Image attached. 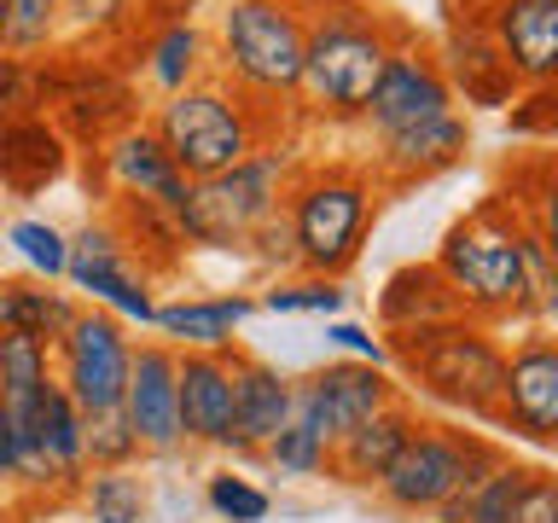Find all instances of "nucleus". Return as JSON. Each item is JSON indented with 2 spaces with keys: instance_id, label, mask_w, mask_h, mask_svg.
Here are the masks:
<instances>
[{
  "instance_id": "f257e3e1",
  "label": "nucleus",
  "mask_w": 558,
  "mask_h": 523,
  "mask_svg": "<svg viewBox=\"0 0 558 523\" xmlns=\"http://www.w3.org/2000/svg\"><path fill=\"white\" fill-rule=\"evenodd\" d=\"M430 268L448 279L460 314L477 320V326H506V320H530V314H553V291H558L553 239L530 233L500 192H488L471 216H460L448 227Z\"/></svg>"
},
{
  "instance_id": "f03ea898",
  "label": "nucleus",
  "mask_w": 558,
  "mask_h": 523,
  "mask_svg": "<svg viewBox=\"0 0 558 523\" xmlns=\"http://www.w3.org/2000/svg\"><path fill=\"white\" fill-rule=\"evenodd\" d=\"M408 29L373 0H314L303 7V87L296 99L320 122H361L366 94Z\"/></svg>"
},
{
  "instance_id": "7ed1b4c3",
  "label": "nucleus",
  "mask_w": 558,
  "mask_h": 523,
  "mask_svg": "<svg viewBox=\"0 0 558 523\" xmlns=\"http://www.w3.org/2000/svg\"><path fill=\"white\" fill-rule=\"evenodd\" d=\"M146 129L157 134V146L169 151V163L186 181H209V174L268 151L279 122H274V111L233 94L221 76H209V82H192L181 94H169Z\"/></svg>"
},
{
  "instance_id": "20e7f679",
  "label": "nucleus",
  "mask_w": 558,
  "mask_h": 523,
  "mask_svg": "<svg viewBox=\"0 0 558 523\" xmlns=\"http://www.w3.org/2000/svg\"><path fill=\"white\" fill-rule=\"evenodd\" d=\"M373 216H378V181L366 163L331 157V163H308L286 181L296 268H308V279H338L361 256Z\"/></svg>"
},
{
  "instance_id": "39448f33",
  "label": "nucleus",
  "mask_w": 558,
  "mask_h": 523,
  "mask_svg": "<svg viewBox=\"0 0 558 523\" xmlns=\"http://www.w3.org/2000/svg\"><path fill=\"white\" fill-rule=\"evenodd\" d=\"M384 355H396V366L413 378L418 396L442 401V408L500 425V373H506V349L495 343V331L477 320H442V326H418V331H384Z\"/></svg>"
},
{
  "instance_id": "423d86ee",
  "label": "nucleus",
  "mask_w": 558,
  "mask_h": 523,
  "mask_svg": "<svg viewBox=\"0 0 558 523\" xmlns=\"http://www.w3.org/2000/svg\"><path fill=\"white\" fill-rule=\"evenodd\" d=\"M221 82L262 111H286L303 87V7L296 0H227L216 24Z\"/></svg>"
},
{
  "instance_id": "0eeeda50",
  "label": "nucleus",
  "mask_w": 558,
  "mask_h": 523,
  "mask_svg": "<svg viewBox=\"0 0 558 523\" xmlns=\"http://www.w3.org/2000/svg\"><path fill=\"white\" fill-rule=\"evenodd\" d=\"M286 181H291V157L268 146L244 163L209 174V181H186V204L174 209L186 244H209V251H244L251 233L286 204Z\"/></svg>"
},
{
  "instance_id": "6e6552de",
  "label": "nucleus",
  "mask_w": 558,
  "mask_h": 523,
  "mask_svg": "<svg viewBox=\"0 0 558 523\" xmlns=\"http://www.w3.org/2000/svg\"><path fill=\"white\" fill-rule=\"evenodd\" d=\"M500 448L477 430H460V425H418L408 436V448L390 460V471L378 477V500L390 512H442L453 495L477 488L488 471H495Z\"/></svg>"
},
{
  "instance_id": "1a4fd4ad",
  "label": "nucleus",
  "mask_w": 558,
  "mask_h": 523,
  "mask_svg": "<svg viewBox=\"0 0 558 523\" xmlns=\"http://www.w3.org/2000/svg\"><path fill=\"white\" fill-rule=\"evenodd\" d=\"M52 378L59 390L76 401L82 418L117 413L122 408V384H129V361L134 343L122 338V326L99 308H76V320L64 326V338L52 343Z\"/></svg>"
},
{
  "instance_id": "9d476101",
  "label": "nucleus",
  "mask_w": 558,
  "mask_h": 523,
  "mask_svg": "<svg viewBox=\"0 0 558 523\" xmlns=\"http://www.w3.org/2000/svg\"><path fill=\"white\" fill-rule=\"evenodd\" d=\"M396 401H401V390L366 361H331L308 378H291V418H303L326 448L355 425H366L373 413L396 408Z\"/></svg>"
},
{
  "instance_id": "9b49d317",
  "label": "nucleus",
  "mask_w": 558,
  "mask_h": 523,
  "mask_svg": "<svg viewBox=\"0 0 558 523\" xmlns=\"http://www.w3.org/2000/svg\"><path fill=\"white\" fill-rule=\"evenodd\" d=\"M453 111V82L442 76V59L425 47V41H401L390 52V64L378 70V82H373V94H366V111L361 122L378 134H396V129H413V122H425V117H442Z\"/></svg>"
},
{
  "instance_id": "f8f14e48",
  "label": "nucleus",
  "mask_w": 558,
  "mask_h": 523,
  "mask_svg": "<svg viewBox=\"0 0 558 523\" xmlns=\"http://www.w3.org/2000/svg\"><path fill=\"white\" fill-rule=\"evenodd\" d=\"M477 29L500 52L518 87H553L558 76V0H477Z\"/></svg>"
},
{
  "instance_id": "ddd939ff",
  "label": "nucleus",
  "mask_w": 558,
  "mask_h": 523,
  "mask_svg": "<svg viewBox=\"0 0 558 523\" xmlns=\"http://www.w3.org/2000/svg\"><path fill=\"white\" fill-rule=\"evenodd\" d=\"M64 273L94 296V303H111L117 314L151 326L157 320V303L146 291V273L134 268V256L122 251L117 227L111 221H87L76 239H64Z\"/></svg>"
},
{
  "instance_id": "4468645a",
  "label": "nucleus",
  "mask_w": 558,
  "mask_h": 523,
  "mask_svg": "<svg viewBox=\"0 0 558 523\" xmlns=\"http://www.w3.org/2000/svg\"><path fill=\"white\" fill-rule=\"evenodd\" d=\"M500 425L530 436L535 448L558 442V343L553 338H523L506 355L500 373Z\"/></svg>"
},
{
  "instance_id": "2eb2a0df",
  "label": "nucleus",
  "mask_w": 558,
  "mask_h": 523,
  "mask_svg": "<svg viewBox=\"0 0 558 523\" xmlns=\"http://www.w3.org/2000/svg\"><path fill=\"white\" fill-rule=\"evenodd\" d=\"M174 413H181V442L227 448V430H233V343L174 349Z\"/></svg>"
},
{
  "instance_id": "dca6fc26",
  "label": "nucleus",
  "mask_w": 558,
  "mask_h": 523,
  "mask_svg": "<svg viewBox=\"0 0 558 523\" xmlns=\"http://www.w3.org/2000/svg\"><path fill=\"white\" fill-rule=\"evenodd\" d=\"M471 146V122L460 111H442V117H425V122H413V129H396V134H378V146H373V181L378 192L390 186H418V181H436V174H448L453 163L465 157Z\"/></svg>"
},
{
  "instance_id": "f3484780",
  "label": "nucleus",
  "mask_w": 558,
  "mask_h": 523,
  "mask_svg": "<svg viewBox=\"0 0 558 523\" xmlns=\"http://www.w3.org/2000/svg\"><path fill=\"white\" fill-rule=\"evenodd\" d=\"M122 418H129L140 453H174L181 448V413H174V349L140 343L122 384Z\"/></svg>"
},
{
  "instance_id": "a211bd4d",
  "label": "nucleus",
  "mask_w": 558,
  "mask_h": 523,
  "mask_svg": "<svg viewBox=\"0 0 558 523\" xmlns=\"http://www.w3.org/2000/svg\"><path fill=\"white\" fill-rule=\"evenodd\" d=\"M286 425H291V378L279 366L233 349V430H227V448L256 453Z\"/></svg>"
},
{
  "instance_id": "6ab92c4d",
  "label": "nucleus",
  "mask_w": 558,
  "mask_h": 523,
  "mask_svg": "<svg viewBox=\"0 0 558 523\" xmlns=\"http://www.w3.org/2000/svg\"><path fill=\"white\" fill-rule=\"evenodd\" d=\"M105 174H111L122 198H146L157 209H169V216L186 204V174L169 163V151L157 146L146 122H129L122 134L105 139Z\"/></svg>"
},
{
  "instance_id": "aec40b11",
  "label": "nucleus",
  "mask_w": 558,
  "mask_h": 523,
  "mask_svg": "<svg viewBox=\"0 0 558 523\" xmlns=\"http://www.w3.org/2000/svg\"><path fill=\"white\" fill-rule=\"evenodd\" d=\"M70 169V134L47 117H17L0 122V186L12 198H35Z\"/></svg>"
},
{
  "instance_id": "412c9836",
  "label": "nucleus",
  "mask_w": 558,
  "mask_h": 523,
  "mask_svg": "<svg viewBox=\"0 0 558 523\" xmlns=\"http://www.w3.org/2000/svg\"><path fill=\"white\" fill-rule=\"evenodd\" d=\"M418 430V418L408 401H396V408H384L373 413L366 425H355L349 436H338L326 453V471L331 477H343V483H355V488H378V477L390 471V460L401 448H408V436Z\"/></svg>"
},
{
  "instance_id": "4be33fe9",
  "label": "nucleus",
  "mask_w": 558,
  "mask_h": 523,
  "mask_svg": "<svg viewBox=\"0 0 558 523\" xmlns=\"http://www.w3.org/2000/svg\"><path fill=\"white\" fill-rule=\"evenodd\" d=\"M460 320V303H453L448 279L418 262V268H396L378 291V326L384 331H418V326H442Z\"/></svg>"
},
{
  "instance_id": "5701e85b",
  "label": "nucleus",
  "mask_w": 558,
  "mask_h": 523,
  "mask_svg": "<svg viewBox=\"0 0 558 523\" xmlns=\"http://www.w3.org/2000/svg\"><path fill=\"white\" fill-rule=\"evenodd\" d=\"M448 82H460L465 87V99H477V105H506L518 94V82L506 76V64H500V52L488 47V35L477 29V17H460L448 35V70H442Z\"/></svg>"
},
{
  "instance_id": "b1692460",
  "label": "nucleus",
  "mask_w": 558,
  "mask_h": 523,
  "mask_svg": "<svg viewBox=\"0 0 558 523\" xmlns=\"http://www.w3.org/2000/svg\"><path fill=\"white\" fill-rule=\"evenodd\" d=\"M47 384H52V349L7 331V338H0V408H7L12 430L29 425V413L41 408V396H47Z\"/></svg>"
},
{
  "instance_id": "393cba45",
  "label": "nucleus",
  "mask_w": 558,
  "mask_h": 523,
  "mask_svg": "<svg viewBox=\"0 0 558 523\" xmlns=\"http://www.w3.org/2000/svg\"><path fill=\"white\" fill-rule=\"evenodd\" d=\"M76 320V303L47 285H29V279H0V338L17 331V338H35V343H59L64 326Z\"/></svg>"
},
{
  "instance_id": "a878e982",
  "label": "nucleus",
  "mask_w": 558,
  "mask_h": 523,
  "mask_svg": "<svg viewBox=\"0 0 558 523\" xmlns=\"http://www.w3.org/2000/svg\"><path fill=\"white\" fill-rule=\"evenodd\" d=\"M251 314L244 296H186V303L157 308L151 326H163L181 349H227L233 343V326Z\"/></svg>"
},
{
  "instance_id": "bb28decb",
  "label": "nucleus",
  "mask_w": 558,
  "mask_h": 523,
  "mask_svg": "<svg viewBox=\"0 0 558 523\" xmlns=\"http://www.w3.org/2000/svg\"><path fill=\"white\" fill-rule=\"evenodd\" d=\"M204 52H209V41H204L198 24H169L146 52L151 87H163V99H169V94H181V87L204 82Z\"/></svg>"
},
{
  "instance_id": "cd10ccee",
  "label": "nucleus",
  "mask_w": 558,
  "mask_h": 523,
  "mask_svg": "<svg viewBox=\"0 0 558 523\" xmlns=\"http://www.w3.org/2000/svg\"><path fill=\"white\" fill-rule=\"evenodd\" d=\"M64 0H0V52L7 59H35L59 41Z\"/></svg>"
},
{
  "instance_id": "c85d7f7f",
  "label": "nucleus",
  "mask_w": 558,
  "mask_h": 523,
  "mask_svg": "<svg viewBox=\"0 0 558 523\" xmlns=\"http://www.w3.org/2000/svg\"><path fill=\"white\" fill-rule=\"evenodd\" d=\"M82 506L94 523H146V483L134 471H94L82 477Z\"/></svg>"
},
{
  "instance_id": "c756f323",
  "label": "nucleus",
  "mask_w": 558,
  "mask_h": 523,
  "mask_svg": "<svg viewBox=\"0 0 558 523\" xmlns=\"http://www.w3.org/2000/svg\"><path fill=\"white\" fill-rule=\"evenodd\" d=\"M41 111H47V64L0 52V122L41 117Z\"/></svg>"
},
{
  "instance_id": "7c9ffc66",
  "label": "nucleus",
  "mask_w": 558,
  "mask_h": 523,
  "mask_svg": "<svg viewBox=\"0 0 558 523\" xmlns=\"http://www.w3.org/2000/svg\"><path fill=\"white\" fill-rule=\"evenodd\" d=\"M82 453H87V465H94V471H129V460H140V442H134V430H129V418H122V408L87 418Z\"/></svg>"
},
{
  "instance_id": "2f4dec72",
  "label": "nucleus",
  "mask_w": 558,
  "mask_h": 523,
  "mask_svg": "<svg viewBox=\"0 0 558 523\" xmlns=\"http://www.w3.org/2000/svg\"><path fill=\"white\" fill-rule=\"evenodd\" d=\"M262 453H268V460H274L279 471H286V477H314V471H326V453H331V448H326L320 436H314V430L303 425V418H291V425L279 430Z\"/></svg>"
},
{
  "instance_id": "473e14b6",
  "label": "nucleus",
  "mask_w": 558,
  "mask_h": 523,
  "mask_svg": "<svg viewBox=\"0 0 558 523\" xmlns=\"http://www.w3.org/2000/svg\"><path fill=\"white\" fill-rule=\"evenodd\" d=\"M7 239H12V251L24 256L41 279H59V273H64V233H59V227H47V221H29V216H24V221H12V227H7Z\"/></svg>"
},
{
  "instance_id": "72a5a7b5",
  "label": "nucleus",
  "mask_w": 558,
  "mask_h": 523,
  "mask_svg": "<svg viewBox=\"0 0 558 523\" xmlns=\"http://www.w3.org/2000/svg\"><path fill=\"white\" fill-rule=\"evenodd\" d=\"M209 512L227 518V523H262L268 518V495L227 471V477H209Z\"/></svg>"
},
{
  "instance_id": "f704fd0d",
  "label": "nucleus",
  "mask_w": 558,
  "mask_h": 523,
  "mask_svg": "<svg viewBox=\"0 0 558 523\" xmlns=\"http://www.w3.org/2000/svg\"><path fill=\"white\" fill-rule=\"evenodd\" d=\"M506 523H558V477H553V471H541V465L523 471Z\"/></svg>"
},
{
  "instance_id": "c9c22d12",
  "label": "nucleus",
  "mask_w": 558,
  "mask_h": 523,
  "mask_svg": "<svg viewBox=\"0 0 558 523\" xmlns=\"http://www.w3.org/2000/svg\"><path fill=\"white\" fill-rule=\"evenodd\" d=\"M274 314H338L343 308V285L338 279H303V285H274L268 291Z\"/></svg>"
},
{
  "instance_id": "e433bc0d",
  "label": "nucleus",
  "mask_w": 558,
  "mask_h": 523,
  "mask_svg": "<svg viewBox=\"0 0 558 523\" xmlns=\"http://www.w3.org/2000/svg\"><path fill=\"white\" fill-rule=\"evenodd\" d=\"M244 251H251V256L262 262V268H296V244H291V221H286V204H279L274 216L256 227Z\"/></svg>"
},
{
  "instance_id": "4c0bfd02",
  "label": "nucleus",
  "mask_w": 558,
  "mask_h": 523,
  "mask_svg": "<svg viewBox=\"0 0 558 523\" xmlns=\"http://www.w3.org/2000/svg\"><path fill=\"white\" fill-rule=\"evenodd\" d=\"M506 129H512V134H530V139H553V134H558V117H553V87H530V99L512 105Z\"/></svg>"
},
{
  "instance_id": "58836bf2",
  "label": "nucleus",
  "mask_w": 558,
  "mask_h": 523,
  "mask_svg": "<svg viewBox=\"0 0 558 523\" xmlns=\"http://www.w3.org/2000/svg\"><path fill=\"white\" fill-rule=\"evenodd\" d=\"M326 338L338 343V349H349V355H361L366 366H384V361H390V355H384V343H378V338H373V331H366V326L331 320V326H326Z\"/></svg>"
},
{
  "instance_id": "ea45409f",
  "label": "nucleus",
  "mask_w": 558,
  "mask_h": 523,
  "mask_svg": "<svg viewBox=\"0 0 558 523\" xmlns=\"http://www.w3.org/2000/svg\"><path fill=\"white\" fill-rule=\"evenodd\" d=\"M12 448H17V436H12L7 408H0V488H12Z\"/></svg>"
},
{
  "instance_id": "a19ab883",
  "label": "nucleus",
  "mask_w": 558,
  "mask_h": 523,
  "mask_svg": "<svg viewBox=\"0 0 558 523\" xmlns=\"http://www.w3.org/2000/svg\"><path fill=\"white\" fill-rule=\"evenodd\" d=\"M0 518H7V488H0Z\"/></svg>"
}]
</instances>
